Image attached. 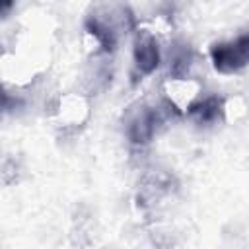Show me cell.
Returning <instances> with one entry per match:
<instances>
[{"label": "cell", "instance_id": "obj_1", "mask_svg": "<svg viewBox=\"0 0 249 249\" xmlns=\"http://www.w3.org/2000/svg\"><path fill=\"white\" fill-rule=\"evenodd\" d=\"M210 58L218 72L231 74L249 64V33L239 35L235 41L214 43L210 47Z\"/></svg>", "mask_w": 249, "mask_h": 249}, {"label": "cell", "instance_id": "obj_2", "mask_svg": "<svg viewBox=\"0 0 249 249\" xmlns=\"http://www.w3.org/2000/svg\"><path fill=\"white\" fill-rule=\"evenodd\" d=\"M161 123L160 111L152 109V107H142L130 121H128V140L132 144H146L152 140V136L158 130V124Z\"/></svg>", "mask_w": 249, "mask_h": 249}, {"label": "cell", "instance_id": "obj_3", "mask_svg": "<svg viewBox=\"0 0 249 249\" xmlns=\"http://www.w3.org/2000/svg\"><path fill=\"white\" fill-rule=\"evenodd\" d=\"M160 64L158 41L150 33H140L134 41V66L140 74H150Z\"/></svg>", "mask_w": 249, "mask_h": 249}, {"label": "cell", "instance_id": "obj_4", "mask_svg": "<svg viewBox=\"0 0 249 249\" xmlns=\"http://www.w3.org/2000/svg\"><path fill=\"white\" fill-rule=\"evenodd\" d=\"M222 109H224V101L220 97H206L195 105L189 107V113L191 117L200 123V124H206V123H214L220 115H222Z\"/></svg>", "mask_w": 249, "mask_h": 249}, {"label": "cell", "instance_id": "obj_5", "mask_svg": "<svg viewBox=\"0 0 249 249\" xmlns=\"http://www.w3.org/2000/svg\"><path fill=\"white\" fill-rule=\"evenodd\" d=\"M86 29L97 39V43L101 45V49L103 51H111L113 47H115V41H117V35H115V29L109 25V23H105L103 19H99V18H89L88 21H86Z\"/></svg>", "mask_w": 249, "mask_h": 249}, {"label": "cell", "instance_id": "obj_6", "mask_svg": "<svg viewBox=\"0 0 249 249\" xmlns=\"http://www.w3.org/2000/svg\"><path fill=\"white\" fill-rule=\"evenodd\" d=\"M191 58H193L191 49L183 47V49L175 51L173 56H171V60H169V62H171V64H169L171 74H173L175 78H181V76L187 72V68H189V64H191Z\"/></svg>", "mask_w": 249, "mask_h": 249}]
</instances>
